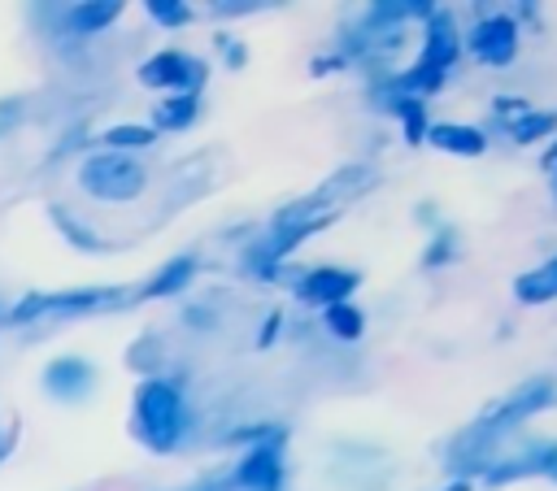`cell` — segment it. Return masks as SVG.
<instances>
[{"label": "cell", "mask_w": 557, "mask_h": 491, "mask_svg": "<svg viewBox=\"0 0 557 491\" xmlns=\"http://www.w3.org/2000/svg\"><path fill=\"white\" fill-rule=\"evenodd\" d=\"M553 400H557V391H553V382H548V378H531V382H522L518 391H509L496 408H487V413H483V417L461 435L457 452H470V456H474V465H487L492 443H496L513 421H522V417H531V413L548 408Z\"/></svg>", "instance_id": "obj_1"}, {"label": "cell", "mask_w": 557, "mask_h": 491, "mask_svg": "<svg viewBox=\"0 0 557 491\" xmlns=\"http://www.w3.org/2000/svg\"><path fill=\"white\" fill-rule=\"evenodd\" d=\"M470 52L479 56V61H487V65H505V61H513V52H518V26L509 22V17H483L474 30H470Z\"/></svg>", "instance_id": "obj_2"}, {"label": "cell", "mask_w": 557, "mask_h": 491, "mask_svg": "<svg viewBox=\"0 0 557 491\" xmlns=\"http://www.w3.org/2000/svg\"><path fill=\"white\" fill-rule=\"evenodd\" d=\"M139 169L122 156H96L87 169H83V187L96 191V196H135L139 191Z\"/></svg>", "instance_id": "obj_3"}, {"label": "cell", "mask_w": 557, "mask_h": 491, "mask_svg": "<svg viewBox=\"0 0 557 491\" xmlns=\"http://www.w3.org/2000/svg\"><path fill=\"white\" fill-rule=\"evenodd\" d=\"M531 474H544L557 482V443H531L527 452L500 461V465H487V482L500 487V482H513V478H531Z\"/></svg>", "instance_id": "obj_4"}, {"label": "cell", "mask_w": 557, "mask_h": 491, "mask_svg": "<svg viewBox=\"0 0 557 491\" xmlns=\"http://www.w3.org/2000/svg\"><path fill=\"white\" fill-rule=\"evenodd\" d=\"M139 417H144L148 435H152L157 443H165V439H170V426H178V395H174L170 387H161V382L144 387V391H139Z\"/></svg>", "instance_id": "obj_5"}, {"label": "cell", "mask_w": 557, "mask_h": 491, "mask_svg": "<svg viewBox=\"0 0 557 491\" xmlns=\"http://www.w3.org/2000/svg\"><path fill=\"white\" fill-rule=\"evenodd\" d=\"M453 56H457L453 22H448L444 13H435V17L426 22V52H422V65H426V70H444Z\"/></svg>", "instance_id": "obj_6"}, {"label": "cell", "mask_w": 557, "mask_h": 491, "mask_svg": "<svg viewBox=\"0 0 557 491\" xmlns=\"http://www.w3.org/2000/svg\"><path fill=\"white\" fill-rule=\"evenodd\" d=\"M513 295H518L522 304H544V300H557V256H553V261H544L540 269L522 274V278L513 282Z\"/></svg>", "instance_id": "obj_7"}, {"label": "cell", "mask_w": 557, "mask_h": 491, "mask_svg": "<svg viewBox=\"0 0 557 491\" xmlns=\"http://www.w3.org/2000/svg\"><path fill=\"white\" fill-rule=\"evenodd\" d=\"M431 143L444 148V152H457V156H479V152L487 148V143H483V130H474V126H453V122L431 126Z\"/></svg>", "instance_id": "obj_8"}, {"label": "cell", "mask_w": 557, "mask_h": 491, "mask_svg": "<svg viewBox=\"0 0 557 491\" xmlns=\"http://www.w3.org/2000/svg\"><path fill=\"white\" fill-rule=\"evenodd\" d=\"M348 291H352V274H339V269H318L309 278V287H305L309 300H339Z\"/></svg>", "instance_id": "obj_9"}, {"label": "cell", "mask_w": 557, "mask_h": 491, "mask_svg": "<svg viewBox=\"0 0 557 491\" xmlns=\"http://www.w3.org/2000/svg\"><path fill=\"white\" fill-rule=\"evenodd\" d=\"M553 126H557V113H535V109H527L522 117H513L509 135H513L518 143H531V139H540V135H548Z\"/></svg>", "instance_id": "obj_10"}, {"label": "cell", "mask_w": 557, "mask_h": 491, "mask_svg": "<svg viewBox=\"0 0 557 491\" xmlns=\"http://www.w3.org/2000/svg\"><path fill=\"white\" fill-rule=\"evenodd\" d=\"M326 322H331V330H335V335H344V339L361 335V313H357V309H348V304H331Z\"/></svg>", "instance_id": "obj_11"}, {"label": "cell", "mask_w": 557, "mask_h": 491, "mask_svg": "<svg viewBox=\"0 0 557 491\" xmlns=\"http://www.w3.org/2000/svg\"><path fill=\"white\" fill-rule=\"evenodd\" d=\"M244 478H248V482L270 487V482H274V461H270V456H252V465L244 469Z\"/></svg>", "instance_id": "obj_12"}, {"label": "cell", "mask_w": 557, "mask_h": 491, "mask_svg": "<svg viewBox=\"0 0 557 491\" xmlns=\"http://www.w3.org/2000/svg\"><path fill=\"white\" fill-rule=\"evenodd\" d=\"M83 9H87V13H74V22H78V26H96V22H109L117 4H83Z\"/></svg>", "instance_id": "obj_13"}, {"label": "cell", "mask_w": 557, "mask_h": 491, "mask_svg": "<svg viewBox=\"0 0 557 491\" xmlns=\"http://www.w3.org/2000/svg\"><path fill=\"white\" fill-rule=\"evenodd\" d=\"M148 139H152V130H135V126H131V130H113V135H109V143H148Z\"/></svg>", "instance_id": "obj_14"}]
</instances>
